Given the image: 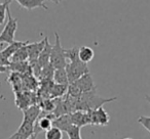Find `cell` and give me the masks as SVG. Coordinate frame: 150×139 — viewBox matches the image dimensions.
I'll return each instance as SVG.
<instances>
[{
  "mask_svg": "<svg viewBox=\"0 0 150 139\" xmlns=\"http://www.w3.org/2000/svg\"><path fill=\"white\" fill-rule=\"evenodd\" d=\"M50 64L57 68H65L67 66V59L65 56V49L61 45V40L59 34L54 33V44L52 47V53H50Z\"/></svg>",
  "mask_w": 150,
  "mask_h": 139,
  "instance_id": "obj_1",
  "label": "cell"
},
{
  "mask_svg": "<svg viewBox=\"0 0 150 139\" xmlns=\"http://www.w3.org/2000/svg\"><path fill=\"white\" fill-rule=\"evenodd\" d=\"M7 19L8 20H7L2 32L0 33V43H7L9 45L16 41L15 38L16 32L18 29V20L11 15L9 9L7 11Z\"/></svg>",
  "mask_w": 150,
  "mask_h": 139,
  "instance_id": "obj_2",
  "label": "cell"
},
{
  "mask_svg": "<svg viewBox=\"0 0 150 139\" xmlns=\"http://www.w3.org/2000/svg\"><path fill=\"white\" fill-rule=\"evenodd\" d=\"M65 68H66L69 83L76 81V80L80 79L82 76L90 73L88 64H84L81 60H77V61H73V62H67V66Z\"/></svg>",
  "mask_w": 150,
  "mask_h": 139,
  "instance_id": "obj_3",
  "label": "cell"
},
{
  "mask_svg": "<svg viewBox=\"0 0 150 139\" xmlns=\"http://www.w3.org/2000/svg\"><path fill=\"white\" fill-rule=\"evenodd\" d=\"M88 115L90 118V125L92 126H106L110 122V117L103 106L97 110H88Z\"/></svg>",
  "mask_w": 150,
  "mask_h": 139,
  "instance_id": "obj_4",
  "label": "cell"
},
{
  "mask_svg": "<svg viewBox=\"0 0 150 139\" xmlns=\"http://www.w3.org/2000/svg\"><path fill=\"white\" fill-rule=\"evenodd\" d=\"M56 119L52 112H42L38 120L36 121L34 126V135L37 136V134L41 131H47L52 127V122Z\"/></svg>",
  "mask_w": 150,
  "mask_h": 139,
  "instance_id": "obj_5",
  "label": "cell"
},
{
  "mask_svg": "<svg viewBox=\"0 0 150 139\" xmlns=\"http://www.w3.org/2000/svg\"><path fill=\"white\" fill-rule=\"evenodd\" d=\"M71 83L75 84V86L78 88V90H79L81 94L93 91V90L96 89V86H95V84H94V80H93V77H92V75H91V73L82 76L80 79L76 80V81H74V82H71Z\"/></svg>",
  "mask_w": 150,
  "mask_h": 139,
  "instance_id": "obj_6",
  "label": "cell"
},
{
  "mask_svg": "<svg viewBox=\"0 0 150 139\" xmlns=\"http://www.w3.org/2000/svg\"><path fill=\"white\" fill-rule=\"evenodd\" d=\"M46 40H47V36H45V37L39 42H34V43L28 44L27 48H28V53H29V62L38 59L42 49H43L44 46H45Z\"/></svg>",
  "mask_w": 150,
  "mask_h": 139,
  "instance_id": "obj_7",
  "label": "cell"
},
{
  "mask_svg": "<svg viewBox=\"0 0 150 139\" xmlns=\"http://www.w3.org/2000/svg\"><path fill=\"white\" fill-rule=\"evenodd\" d=\"M41 112H42V110H41V108H39L38 104H32L31 106H29L27 110H25L23 112V114H24L23 121L35 125L36 121L38 120V118L40 117Z\"/></svg>",
  "mask_w": 150,
  "mask_h": 139,
  "instance_id": "obj_8",
  "label": "cell"
},
{
  "mask_svg": "<svg viewBox=\"0 0 150 139\" xmlns=\"http://www.w3.org/2000/svg\"><path fill=\"white\" fill-rule=\"evenodd\" d=\"M70 115H71V121H72L73 126L81 128L83 126L90 125V118H88V112L77 110V112H74Z\"/></svg>",
  "mask_w": 150,
  "mask_h": 139,
  "instance_id": "obj_9",
  "label": "cell"
},
{
  "mask_svg": "<svg viewBox=\"0 0 150 139\" xmlns=\"http://www.w3.org/2000/svg\"><path fill=\"white\" fill-rule=\"evenodd\" d=\"M18 4L23 7L26 10H33L35 8H43L44 10H47L48 7L46 6L44 0H18Z\"/></svg>",
  "mask_w": 150,
  "mask_h": 139,
  "instance_id": "obj_10",
  "label": "cell"
},
{
  "mask_svg": "<svg viewBox=\"0 0 150 139\" xmlns=\"http://www.w3.org/2000/svg\"><path fill=\"white\" fill-rule=\"evenodd\" d=\"M11 70L13 73H18L20 75H28L31 76L32 70L30 66L29 61L23 62H11L8 66V71Z\"/></svg>",
  "mask_w": 150,
  "mask_h": 139,
  "instance_id": "obj_11",
  "label": "cell"
},
{
  "mask_svg": "<svg viewBox=\"0 0 150 139\" xmlns=\"http://www.w3.org/2000/svg\"><path fill=\"white\" fill-rule=\"evenodd\" d=\"M73 126L72 121H71V115H64V116L58 117L54 120L52 122V127L60 129L63 132H67L71 127Z\"/></svg>",
  "mask_w": 150,
  "mask_h": 139,
  "instance_id": "obj_12",
  "label": "cell"
},
{
  "mask_svg": "<svg viewBox=\"0 0 150 139\" xmlns=\"http://www.w3.org/2000/svg\"><path fill=\"white\" fill-rule=\"evenodd\" d=\"M29 43H30V41H15L13 43L9 44L7 47H5L3 50H1V52H2V54L5 57L11 60V56H13L20 48H22L23 46L28 45Z\"/></svg>",
  "mask_w": 150,
  "mask_h": 139,
  "instance_id": "obj_13",
  "label": "cell"
},
{
  "mask_svg": "<svg viewBox=\"0 0 150 139\" xmlns=\"http://www.w3.org/2000/svg\"><path fill=\"white\" fill-rule=\"evenodd\" d=\"M52 45H50V43L48 42V38L45 42V46L42 49L41 53H40L39 57H38L37 61L40 64L41 68H44L47 64H50V53H52Z\"/></svg>",
  "mask_w": 150,
  "mask_h": 139,
  "instance_id": "obj_14",
  "label": "cell"
},
{
  "mask_svg": "<svg viewBox=\"0 0 150 139\" xmlns=\"http://www.w3.org/2000/svg\"><path fill=\"white\" fill-rule=\"evenodd\" d=\"M52 82L54 84H59V85H69L66 68H57V70H54Z\"/></svg>",
  "mask_w": 150,
  "mask_h": 139,
  "instance_id": "obj_15",
  "label": "cell"
},
{
  "mask_svg": "<svg viewBox=\"0 0 150 139\" xmlns=\"http://www.w3.org/2000/svg\"><path fill=\"white\" fill-rule=\"evenodd\" d=\"M78 55H79V59L84 64H88L92 61L95 57V51L88 46H81L78 51Z\"/></svg>",
  "mask_w": 150,
  "mask_h": 139,
  "instance_id": "obj_16",
  "label": "cell"
},
{
  "mask_svg": "<svg viewBox=\"0 0 150 139\" xmlns=\"http://www.w3.org/2000/svg\"><path fill=\"white\" fill-rule=\"evenodd\" d=\"M68 85H59V84H52V88L50 90V98H62L65 94H67Z\"/></svg>",
  "mask_w": 150,
  "mask_h": 139,
  "instance_id": "obj_17",
  "label": "cell"
},
{
  "mask_svg": "<svg viewBox=\"0 0 150 139\" xmlns=\"http://www.w3.org/2000/svg\"><path fill=\"white\" fill-rule=\"evenodd\" d=\"M28 45L23 46L20 48L11 58V62H23V61H29V53H28Z\"/></svg>",
  "mask_w": 150,
  "mask_h": 139,
  "instance_id": "obj_18",
  "label": "cell"
},
{
  "mask_svg": "<svg viewBox=\"0 0 150 139\" xmlns=\"http://www.w3.org/2000/svg\"><path fill=\"white\" fill-rule=\"evenodd\" d=\"M30 100H31V98H30V95L28 93L18 94L17 98H16V104L24 112V110H27L29 106L32 105Z\"/></svg>",
  "mask_w": 150,
  "mask_h": 139,
  "instance_id": "obj_19",
  "label": "cell"
},
{
  "mask_svg": "<svg viewBox=\"0 0 150 139\" xmlns=\"http://www.w3.org/2000/svg\"><path fill=\"white\" fill-rule=\"evenodd\" d=\"M34 124H31V123L25 122V121H22L21 125L18 128V132L20 134H22L23 136H25L26 138H29L32 135H34Z\"/></svg>",
  "mask_w": 150,
  "mask_h": 139,
  "instance_id": "obj_20",
  "label": "cell"
},
{
  "mask_svg": "<svg viewBox=\"0 0 150 139\" xmlns=\"http://www.w3.org/2000/svg\"><path fill=\"white\" fill-rule=\"evenodd\" d=\"M54 73V68L50 64L46 66H44V68H42L41 75H40L39 78L42 81H52Z\"/></svg>",
  "mask_w": 150,
  "mask_h": 139,
  "instance_id": "obj_21",
  "label": "cell"
},
{
  "mask_svg": "<svg viewBox=\"0 0 150 139\" xmlns=\"http://www.w3.org/2000/svg\"><path fill=\"white\" fill-rule=\"evenodd\" d=\"M78 51H79V48L78 47H72L70 49H65V56H66L67 62H73L80 60L79 55H78Z\"/></svg>",
  "mask_w": 150,
  "mask_h": 139,
  "instance_id": "obj_22",
  "label": "cell"
},
{
  "mask_svg": "<svg viewBox=\"0 0 150 139\" xmlns=\"http://www.w3.org/2000/svg\"><path fill=\"white\" fill-rule=\"evenodd\" d=\"M13 1H0V26L5 22L7 17V11L9 9V5Z\"/></svg>",
  "mask_w": 150,
  "mask_h": 139,
  "instance_id": "obj_23",
  "label": "cell"
},
{
  "mask_svg": "<svg viewBox=\"0 0 150 139\" xmlns=\"http://www.w3.org/2000/svg\"><path fill=\"white\" fill-rule=\"evenodd\" d=\"M64 132L56 127H52L45 132V139H63Z\"/></svg>",
  "mask_w": 150,
  "mask_h": 139,
  "instance_id": "obj_24",
  "label": "cell"
},
{
  "mask_svg": "<svg viewBox=\"0 0 150 139\" xmlns=\"http://www.w3.org/2000/svg\"><path fill=\"white\" fill-rule=\"evenodd\" d=\"M80 129L79 127L76 126H72L68 131H67V135H68L69 139H82L81 137V133H80Z\"/></svg>",
  "mask_w": 150,
  "mask_h": 139,
  "instance_id": "obj_25",
  "label": "cell"
},
{
  "mask_svg": "<svg viewBox=\"0 0 150 139\" xmlns=\"http://www.w3.org/2000/svg\"><path fill=\"white\" fill-rule=\"evenodd\" d=\"M138 123L141 124L146 130L150 132V117L140 116L139 118H138Z\"/></svg>",
  "mask_w": 150,
  "mask_h": 139,
  "instance_id": "obj_26",
  "label": "cell"
},
{
  "mask_svg": "<svg viewBox=\"0 0 150 139\" xmlns=\"http://www.w3.org/2000/svg\"><path fill=\"white\" fill-rule=\"evenodd\" d=\"M9 64H11V60L8 58H6L2 54V52L0 51V66H5V68H8Z\"/></svg>",
  "mask_w": 150,
  "mask_h": 139,
  "instance_id": "obj_27",
  "label": "cell"
},
{
  "mask_svg": "<svg viewBox=\"0 0 150 139\" xmlns=\"http://www.w3.org/2000/svg\"><path fill=\"white\" fill-rule=\"evenodd\" d=\"M6 139H28V138H26L25 136H23L22 134H20L18 131H16L11 136H9L8 138H6Z\"/></svg>",
  "mask_w": 150,
  "mask_h": 139,
  "instance_id": "obj_28",
  "label": "cell"
},
{
  "mask_svg": "<svg viewBox=\"0 0 150 139\" xmlns=\"http://www.w3.org/2000/svg\"><path fill=\"white\" fill-rule=\"evenodd\" d=\"M8 71V68H5V66H0V74L6 73Z\"/></svg>",
  "mask_w": 150,
  "mask_h": 139,
  "instance_id": "obj_29",
  "label": "cell"
},
{
  "mask_svg": "<svg viewBox=\"0 0 150 139\" xmlns=\"http://www.w3.org/2000/svg\"><path fill=\"white\" fill-rule=\"evenodd\" d=\"M145 98H146V100H147V101L149 102V104H150V96L149 95H146Z\"/></svg>",
  "mask_w": 150,
  "mask_h": 139,
  "instance_id": "obj_30",
  "label": "cell"
},
{
  "mask_svg": "<svg viewBox=\"0 0 150 139\" xmlns=\"http://www.w3.org/2000/svg\"><path fill=\"white\" fill-rule=\"evenodd\" d=\"M28 139H37V138H36V135H32V136L29 137Z\"/></svg>",
  "mask_w": 150,
  "mask_h": 139,
  "instance_id": "obj_31",
  "label": "cell"
},
{
  "mask_svg": "<svg viewBox=\"0 0 150 139\" xmlns=\"http://www.w3.org/2000/svg\"><path fill=\"white\" fill-rule=\"evenodd\" d=\"M123 139H132V138H129V137H127V138H123Z\"/></svg>",
  "mask_w": 150,
  "mask_h": 139,
  "instance_id": "obj_32",
  "label": "cell"
}]
</instances>
